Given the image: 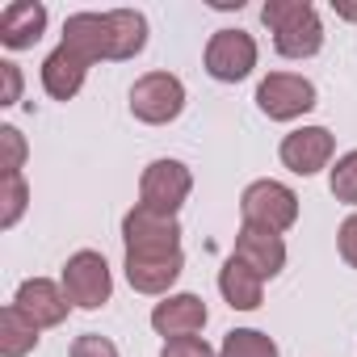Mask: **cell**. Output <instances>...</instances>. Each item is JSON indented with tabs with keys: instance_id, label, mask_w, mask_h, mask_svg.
Here are the masks:
<instances>
[{
	"instance_id": "cell-4",
	"label": "cell",
	"mask_w": 357,
	"mask_h": 357,
	"mask_svg": "<svg viewBox=\"0 0 357 357\" xmlns=\"http://www.w3.org/2000/svg\"><path fill=\"white\" fill-rule=\"evenodd\" d=\"M181 109H185V84L176 80V76L147 72L143 80H135V89H130V114L139 122L160 126V122H172Z\"/></svg>"
},
{
	"instance_id": "cell-21",
	"label": "cell",
	"mask_w": 357,
	"mask_h": 357,
	"mask_svg": "<svg viewBox=\"0 0 357 357\" xmlns=\"http://www.w3.org/2000/svg\"><path fill=\"white\" fill-rule=\"evenodd\" d=\"M0 202H5V211H0V227H13L26 211V181L22 176H5L0 181Z\"/></svg>"
},
{
	"instance_id": "cell-2",
	"label": "cell",
	"mask_w": 357,
	"mask_h": 357,
	"mask_svg": "<svg viewBox=\"0 0 357 357\" xmlns=\"http://www.w3.org/2000/svg\"><path fill=\"white\" fill-rule=\"evenodd\" d=\"M261 22L273 34V47L286 59H311L324 47V26L307 0H269L261 9Z\"/></svg>"
},
{
	"instance_id": "cell-1",
	"label": "cell",
	"mask_w": 357,
	"mask_h": 357,
	"mask_svg": "<svg viewBox=\"0 0 357 357\" xmlns=\"http://www.w3.org/2000/svg\"><path fill=\"white\" fill-rule=\"evenodd\" d=\"M147 43V22L135 9L76 13L63 26V47H72L89 68L97 59H135Z\"/></svg>"
},
{
	"instance_id": "cell-27",
	"label": "cell",
	"mask_w": 357,
	"mask_h": 357,
	"mask_svg": "<svg viewBox=\"0 0 357 357\" xmlns=\"http://www.w3.org/2000/svg\"><path fill=\"white\" fill-rule=\"evenodd\" d=\"M332 9H336V17H344V22H357V5H344V0H332Z\"/></svg>"
},
{
	"instance_id": "cell-16",
	"label": "cell",
	"mask_w": 357,
	"mask_h": 357,
	"mask_svg": "<svg viewBox=\"0 0 357 357\" xmlns=\"http://www.w3.org/2000/svg\"><path fill=\"white\" fill-rule=\"evenodd\" d=\"M185 257L172 252V257H126V278L139 294H164L176 278H181Z\"/></svg>"
},
{
	"instance_id": "cell-25",
	"label": "cell",
	"mask_w": 357,
	"mask_h": 357,
	"mask_svg": "<svg viewBox=\"0 0 357 357\" xmlns=\"http://www.w3.org/2000/svg\"><path fill=\"white\" fill-rule=\"evenodd\" d=\"M0 80H5V93H0V105H13L17 97H22V72H17V63H0Z\"/></svg>"
},
{
	"instance_id": "cell-26",
	"label": "cell",
	"mask_w": 357,
	"mask_h": 357,
	"mask_svg": "<svg viewBox=\"0 0 357 357\" xmlns=\"http://www.w3.org/2000/svg\"><path fill=\"white\" fill-rule=\"evenodd\" d=\"M340 257L357 269V215H349V219L340 223Z\"/></svg>"
},
{
	"instance_id": "cell-22",
	"label": "cell",
	"mask_w": 357,
	"mask_h": 357,
	"mask_svg": "<svg viewBox=\"0 0 357 357\" xmlns=\"http://www.w3.org/2000/svg\"><path fill=\"white\" fill-rule=\"evenodd\" d=\"M332 194L336 202H357V151L340 155L332 168Z\"/></svg>"
},
{
	"instance_id": "cell-10",
	"label": "cell",
	"mask_w": 357,
	"mask_h": 357,
	"mask_svg": "<svg viewBox=\"0 0 357 357\" xmlns=\"http://www.w3.org/2000/svg\"><path fill=\"white\" fill-rule=\"evenodd\" d=\"M328 160H332V135L324 126H303V130H290L282 139V164L298 176L319 172Z\"/></svg>"
},
{
	"instance_id": "cell-6",
	"label": "cell",
	"mask_w": 357,
	"mask_h": 357,
	"mask_svg": "<svg viewBox=\"0 0 357 357\" xmlns=\"http://www.w3.org/2000/svg\"><path fill=\"white\" fill-rule=\"evenodd\" d=\"M109 290H114V278H109V265L101 252H76L68 265H63V294L72 307H84V311H97L101 303H109Z\"/></svg>"
},
{
	"instance_id": "cell-14",
	"label": "cell",
	"mask_w": 357,
	"mask_h": 357,
	"mask_svg": "<svg viewBox=\"0 0 357 357\" xmlns=\"http://www.w3.org/2000/svg\"><path fill=\"white\" fill-rule=\"evenodd\" d=\"M38 328H55V324H63L68 319V294L55 286V282H47V278H30V282H22V290H17V298H13Z\"/></svg>"
},
{
	"instance_id": "cell-17",
	"label": "cell",
	"mask_w": 357,
	"mask_h": 357,
	"mask_svg": "<svg viewBox=\"0 0 357 357\" xmlns=\"http://www.w3.org/2000/svg\"><path fill=\"white\" fill-rule=\"evenodd\" d=\"M261 273L257 269H248L244 261H227L223 265V273H219V290H223V298L236 307V311H257L261 307Z\"/></svg>"
},
{
	"instance_id": "cell-11",
	"label": "cell",
	"mask_w": 357,
	"mask_h": 357,
	"mask_svg": "<svg viewBox=\"0 0 357 357\" xmlns=\"http://www.w3.org/2000/svg\"><path fill=\"white\" fill-rule=\"evenodd\" d=\"M236 261H244V265L257 269L261 278H273V273H282V265H286V244H282L278 231L244 223L240 236H236Z\"/></svg>"
},
{
	"instance_id": "cell-20",
	"label": "cell",
	"mask_w": 357,
	"mask_h": 357,
	"mask_svg": "<svg viewBox=\"0 0 357 357\" xmlns=\"http://www.w3.org/2000/svg\"><path fill=\"white\" fill-rule=\"evenodd\" d=\"M22 160H26V139L17 126H0V172L5 176H22Z\"/></svg>"
},
{
	"instance_id": "cell-9",
	"label": "cell",
	"mask_w": 357,
	"mask_h": 357,
	"mask_svg": "<svg viewBox=\"0 0 357 357\" xmlns=\"http://www.w3.org/2000/svg\"><path fill=\"white\" fill-rule=\"evenodd\" d=\"M252 68H257V43H252V34H244V30H219L211 38V47H206V72L215 80L236 84Z\"/></svg>"
},
{
	"instance_id": "cell-7",
	"label": "cell",
	"mask_w": 357,
	"mask_h": 357,
	"mask_svg": "<svg viewBox=\"0 0 357 357\" xmlns=\"http://www.w3.org/2000/svg\"><path fill=\"white\" fill-rule=\"evenodd\" d=\"M190 190H194V176H190V168H185L181 160H155V164H147V172H143V185H139L143 202H139V206H147V211L172 219L176 206L190 198Z\"/></svg>"
},
{
	"instance_id": "cell-24",
	"label": "cell",
	"mask_w": 357,
	"mask_h": 357,
	"mask_svg": "<svg viewBox=\"0 0 357 357\" xmlns=\"http://www.w3.org/2000/svg\"><path fill=\"white\" fill-rule=\"evenodd\" d=\"M72 357H118V349H114L105 336L84 332V336H76V340H72Z\"/></svg>"
},
{
	"instance_id": "cell-3",
	"label": "cell",
	"mask_w": 357,
	"mask_h": 357,
	"mask_svg": "<svg viewBox=\"0 0 357 357\" xmlns=\"http://www.w3.org/2000/svg\"><path fill=\"white\" fill-rule=\"evenodd\" d=\"M122 240H126V257H172L181 252V227L168 215H155L147 206H135L122 219Z\"/></svg>"
},
{
	"instance_id": "cell-23",
	"label": "cell",
	"mask_w": 357,
	"mask_h": 357,
	"mask_svg": "<svg viewBox=\"0 0 357 357\" xmlns=\"http://www.w3.org/2000/svg\"><path fill=\"white\" fill-rule=\"evenodd\" d=\"M160 357H215V349L202 336H176V340H164Z\"/></svg>"
},
{
	"instance_id": "cell-18",
	"label": "cell",
	"mask_w": 357,
	"mask_h": 357,
	"mask_svg": "<svg viewBox=\"0 0 357 357\" xmlns=\"http://www.w3.org/2000/svg\"><path fill=\"white\" fill-rule=\"evenodd\" d=\"M38 332L43 328L17 303H9L5 311H0V353H5V357H26L38 344Z\"/></svg>"
},
{
	"instance_id": "cell-13",
	"label": "cell",
	"mask_w": 357,
	"mask_h": 357,
	"mask_svg": "<svg viewBox=\"0 0 357 357\" xmlns=\"http://www.w3.org/2000/svg\"><path fill=\"white\" fill-rule=\"evenodd\" d=\"M43 30H47V9L38 0H13V5H5V13H0V43L9 51L34 47L43 38Z\"/></svg>"
},
{
	"instance_id": "cell-19",
	"label": "cell",
	"mask_w": 357,
	"mask_h": 357,
	"mask_svg": "<svg viewBox=\"0 0 357 357\" xmlns=\"http://www.w3.org/2000/svg\"><path fill=\"white\" fill-rule=\"evenodd\" d=\"M219 357H278V344L265 336V332H252V328H236L227 332Z\"/></svg>"
},
{
	"instance_id": "cell-12",
	"label": "cell",
	"mask_w": 357,
	"mask_h": 357,
	"mask_svg": "<svg viewBox=\"0 0 357 357\" xmlns=\"http://www.w3.org/2000/svg\"><path fill=\"white\" fill-rule=\"evenodd\" d=\"M202 324H206V303L198 294H172V298L155 303V311H151V328L168 340L194 336V332H202Z\"/></svg>"
},
{
	"instance_id": "cell-8",
	"label": "cell",
	"mask_w": 357,
	"mask_h": 357,
	"mask_svg": "<svg viewBox=\"0 0 357 357\" xmlns=\"http://www.w3.org/2000/svg\"><path fill=\"white\" fill-rule=\"evenodd\" d=\"M257 105H261L269 118L290 122V118L315 109V84L303 80V76H294V72H273V76H265L261 89H257Z\"/></svg>"
},
{
	"instance_id": "cell-15",
	"label": "cell",
	"mask_w": 357,
	"mask_h": 357,
	"mask_svg": "<svg viewBox=\"0 0 357 357\" xmlns=\"http://www.w3.org/2000/svg\"><path fill=\"white\" fill-rule=\"evenodd\" d=\"M84 76H89V63H84L72 47H63V43H59V47L47 55V63H43V84H47V93H51L55 101H72V97L80 93Z\"/></svg>"
},
{
	"instance_id": "cell-5",
	"label": "cell",
	"mask_w": 357,
	"mask_h": 357,
	"mask_svg": "<svg viewBox=\"0 0 357 357\" xmlns=\"http://www.w3.org/2000/svg\"><path fill=\"white\" fill-rule=\"evenodd\" d=\"M240 211H244V223H252V227L286 231L298 219V198L282 181H252L240 198Z\"/></svg>"
}]
</instances>
